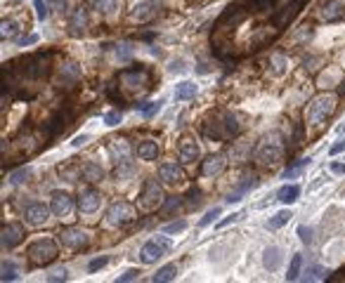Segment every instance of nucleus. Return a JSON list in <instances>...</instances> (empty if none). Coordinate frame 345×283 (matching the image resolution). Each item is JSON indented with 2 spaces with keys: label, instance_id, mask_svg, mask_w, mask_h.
<instances>
[{
  "label": "nucleus",
  "instance_id": "obj_1",
  "mask_svg": "<svg viewBox=\"0 0 345 283\" xmlns=\"http://www.w3.org/2000/svg\"><path fill=\"white\" fill-rule=\"evenodd\" d=\"M336 106H338V97L333 95V92H322V95L312 97L307 109H305L307 128H322L336 113Z\"/></svg>",
  "mask_w": 345,
  "mask_h": 283
},
{
  "label": "nucleus",
  "instance_id": "obj_2",
  "mask_svg": "<svg viewBox=\"0 0 345 283\" xmlns=\"http://www.w3.org/2000/svg\"><path fill=\"white\" fill-rule=\"evenodd\" d=\"M284 151H286V146H284L282 137L277 132H272V135H265L258 142L256 151H253V158H256V163L260 168H272L284 158Z\"/></svg>",
  "mask_w": 345,
  "mask_h": 283
},
{
  "label": "nucleus",
  "instance_id": "obj_3",
  "mask_svg": "<svg viewBox=\"0 0 345 283\" xmlns=\"http://www.w3.org/2000/svg\"><path fill=\"white\" fill-rule=\"evenodd\" d=\"M242 130L239 125V118L232 113V111H218L215 113V123H203V135L211 139H229L236 137Z\"/></svg>",
  "mask_w": 345,
  "mask_h": 283
},
{
  "label": "nucleus",
  "instance_id": "obj_4",
  "mask_svg": "<svg viewBox=\"0 0 345 283\" xmlns=\"http://www.w3.org/2000/svg\"><path fill=\"white\" fill-rule=\"evenodd\" d=\"M26 255L31 267H48V264H52L57 260L59 248H57V243L52 238H38V241H33L28 246Z\"/></svg>",
  "mask_w": 345,
  "mask_h": 283
},
{
  "label": "nucleus",
  "instance_id": "obj_5",
  "mask_svg": "<svg viewBox=\"0 0 345 283\" xmlns=\"http://www.w3.org/2000/svg\"><path fill=\"white\" fill-rule=\"evenodd\" d=\"M135 220H137V210L128 200H116L107 210V224L109 227H128Z\"/></svg>",
  "mask_w": 345,
  "mask_h": 283
},
{
  "label": "nucleus",
  "instance_id": "obj_6",
  "mask_svg": "<svg viewBox=\"0 0 345 283\" xmlns=\"http://www.w3.org/2000/svg\"><path fill=\"white\" fill-rule=\"evenodd\" d=\"M118 80H121L128 90H149V88H152V71L147 69V66L125 69L118 73Z\"/></svg>",
  "mask_w": 345,
  "mask_h": 283
},
{
  "label": "nucleus",
  "instance_id": "obj_7",
  "mask_svg": "<svg viewBox=\"0 0 345 283\" xmlns=\"http://www.w3.org/2000/svg\"><path fill=\"white\" fill-rule=\"evenodd\" d=\"M161 206H163V189L156 180H147L145 187H142V193H140V208L145 213H152Z\"/></svg>",
  "mask_w": 345,
  "mask_h": 283
},
{
  "label": "nucleus",
  "instance_id": "obj_8",
  "mask_svg": "<svg viewBox=\"0 0 345 283\" xmlns=\"http://www.w3.org/2000/svg\"><path fill=\"white\" fill-rule=\"evenodd\" d=\"M170 250V238H166V236H154V238H149V241L142 246V250H140V260L145 264H154L159 257H163Z\"/></svg>",
  "mask_w": 345,
  "mask_h": 283
},
{
  "label": "nucleus",
  "instance_id": "obj_9",
  "mask_svg": "<svg viewBox=\"0 0 345 283\" xmlns=\"http://www.w3.org/2000/svg\"><path fill=\"white\" fill-rule=\"evenodd\" d=\"M59 241H62L64 248L81 250V248H85V246L90 243V234L85 231V229H81V227H66V229H62Z\"/></svg>",
  "mask_w": 345,
  "mask_h": 283
},
{
  "label": "nucleus",
  "instance_id": "obj_10",
  "mask_svg": "<svg viewBox=\"0 0 345 283\" xmlns=\"http://www.w3.org/2000/svg\"><path fill=\"white\" fill-rule=\"evenodd\" d=\"M317 17L326 24H338L345 21V0H326L317 10Z\"/></svg>",
  "mask_w": 345,
  "mask_h": 283
},
{
  "label": "nucleus",
  "instance_id": "obj_11",
  "mask_svg": "<svg viewBox=\"0 0 345 283\" xmlns=\"http://www.w3.org/2000/svg\"><path fill=\"white\" fill-rule=\"evenodd\" d=\"M99 203H102V196H99V191L92 187L83 189L81 191V196H78V210L83 215H92L99 210Z\"/></svg>",
  "mask_w": 345,
  "mask_h": 283
},
{
  "label": "nucleus",
  "instance_id": "obj_12",
  "mask_svg": "<svg viewBox=\"0 0 345 283\" xmlns=\"http://www.w3.org/2000/svg\"><path fill=\"white\" fill-rule=\"evenodd\" d=\"M50 208L57 217H66L74 210V198L66 191H52L50 193Z\"/></svg>",
  "mask_w": 345,
  "mask_h": 283
},
{
  "label": "nucleus",
  "instance_id": "obj_13",
  "mask_svg": "<svg viewBox=\"0 0 345 283\" xmlns=\"http://www.w3.org/2000/svg\"><path fill=\"white\" fill-rule=\"evenodd\" d=\"M50 210H52V208H48L45 203H31V206L24 210V220H26V224H31V227H41V224H45V222L50 220Z\"/></svg>",
  "mask_w": 345,
  "mask_h": 283
},
{
  "label": "nucleus",
  "instance_id": "obj_14",
  "mask_svg": "<svg viewBox=\"0 0 345 283\" xmlns=\"http://www.w3.org/2000/svg\"><path fill=\"white\" fill-rule=\"evenodd\" d=\"M178 156H180V160L182 163H196L199 160V156H201V149H199V144L194 142L192 137H182L180 139V144H178Z\"/></svg>",
  "mask_w": 345,
  "mask_h": 283
},
{
  "label": "nucleus",
  "instance_id": "obj_15",
  "mask_svg": "<svg viewBox=\"0 0 345 283\" xmlns=\"http://www.w3.org/2000/svg\"><path fill=\"white\" fill-rule=\"evenodd\" d=\"M24 236H26V231H24V227L21 224H5L3 227V248L5 250H12L14 246H19L21 241H24Z\"/></svg>",
  "mask_w": 345,
  "mask_h": 283
},
{
  "label": "nucleus",
  "instance_id": "obj_16",
  "mask_svg": "<svg viewBox=\"0 0 345 283\" xmlns=\"http://www.w3.org/2000/svg\"><path fill=\"white\" fill-rule=\"evenodd\" d=\"M159 177L163 184H180V182H185V170L178 166V163H163L159 168Z\"/></svg>",
  "mask_w": 345,
  "mask_h": 283
},
{
  "label": "nucleus",
  "instance_id": "obj_17",
  "mask_svg": "<svg viewBox=\"0 0 345 283\" xmlns=\"http://www.w3.org/2000/svg\"><path fill=\"white\" fill-rule=\"evenodd\" d=\"M227 166V160H225V153H213V156H208L203 163H201V175L203 177H215V175H220Z\"/></svg>",
  "mask_w": 345,
  "mask_h": 283
},
{
  "label": "nucleus",
  "instance_id": "obj_18",
  "mask_svg": "<svg viewBox=\"0 0 345 283\" xmlns=\"http://www.w3.org/2000/svg\"><path fill=\"white\" fill-rule=\"evenodd\" d=\"M246 10L244 7H239V5H232V7H227L225 10V14L220 17V28L225 31V28H232V26H239L244 19H246Z\"/></svg>",
  "mask_w": 345,
  "mask_h": 283
},
{
  "label": "nucleus",
  "instance_id": "obj_19",
  "mask_svg": "<svg viewBox=\"0 0 345 283\" xmlns=\"http://www.w3.org/2000/svg\"><path fill=\"white\" fill-rule=\"evenodd\" d=\"M303 3H305V0H293V3H289V5L284 7L282 12H277V14H274V24H277V26L282 28V26H286L289 21L296 19V14L300 12Z\"/></svg>",
  "mask_w": 345,
  "mask_h": 283
},
{
  "label": "nucleus",
  "instance_id": "obj_20",
  "mask_svg": "<svg viewBox=\"0 0 345 283\" xmlns=\"http://www.w3.org/2000/svg\"><path fill=\"white\" fill-rule=\"evenodd\" d=\"M85 26H88V12L85 7H76L71 12V19H69V28H71V35H83L85 33Z\"/></svg>",
  "mask_w": 345,
  "mask_h": 283
},
{
  "label": "nucleus",
  "instance_id": "obj_21",
  "mask_svg": "<svg viewBox=\"0 0 345 283\" xmlns=\"http://www.w3.org/2000/svg\"><path fill=\"white\" fill-rule=\"evenodd\" d=\"M107 149H109L111 158L116 160V163H121V160H128V156H130V144H128V139H123V137L111 139Z\"/></svg>",
  "mask_w": 345,
  "mask_h": 283
},
{
  "label": "nucleus",
  "instance_id": "obj_22",
  "mask_svg": "<svg viewBox=\"0 0 345 283\" xmlns=\"http://www.w3.org/2000/svg\"><path fill=\"white\" fill-rule=\"evenodd\" d=\"M262 267L267 271L279 269V267H282V248H277V246L265 248V253H262Z\"/></svg>",
  "mask_w": 345,
  "mask_h": 283
},
{
  "label": "nucleus",
  "instance_id": "obj_23",
  "mask_svg": "<svg viewBox=\"0 0 345 283\" xmlns=\"http://www.w3.org/2000/svg\"><path fill=\"white\" fill-rule=\"evenodd\" d=\"M81 168H83V180H88L90 184H99L104 180L102 166L95 163V160H85V163H81Z\"/></svg>",
  "mask_w": 345,
  "mask_h": 283
},
{
  "label": "nucleus",
  "instance_id": "obj_24",
  "mask_svg": "<svg viewBox=\"0 0 345 283\" xmlns=\"http://www.w3.org/2000/svg\"><path fill=\"white\" fill-rule=\"evenodd\" d=\"M156 3H140V5H135V10H132V19L135 21H152L154 17H156Z\"/></svg>",
  "mask_w": 345,
  "mask_h": 283
},
{
  "label": "nucleus",
  "instance_id": "obj_25",
  "mask_svg": "<svg viewBox=\"0 0 345 283\" xmlns=\"http://www.w3.org/2000/svg\"><path fill=\"white\" fill-rule=\"evenodd\" d=\"M140 160H156L159 158V144L152 142V139H145V142H140L137 149H135Z\"/></svg>",
  "mask_w": 345,
  "mask_h": 283
},
{
  "label": "nucleus",
  "instance_id": "obj_26",
  "mask_svg": "<svg viewBox=\"0 0 345 283\" xmlns=\"http://www.w3.org/2000/svg\"><path fill=\"white\" fill-rule=\"evenodd\" d=\"M81 78V69L76 62H64L59 66V83H74Z\"/></svg>",
  "mask_w": 345,
  "mask_h": 283
},
{
  "label": "nucleus",
  "instance_id": "obj_27",
  "mask_svg": "<svg viewBox=\"0 0 345 283\" xmlns=\"http://www.w3.org/2000/svg\"><path fill=\"white\" fill-rule=\"evenodd\" d=\"M196 92H199V85L192 83V80H182V83L175 88V99H178V102H187V99L196 97Z\"/></svg>",
  "mask_w": 345,
  "mask_h": 283
},
{
  "label": "nucleus",
  "instance_id": "obj_28",
  "mask_svg": "<svg viewBox=\"0 0 345 283\" xmlns=\"http://www.w3.org/2000/svg\"><path fill=\"white\" fill-rule=\"evenodd\" d=\"M298 196H300V187H298V184H286V187H282L279 193H277V198L282 200V203H286V206L296 203Z\"/></svg>",
  "mask_w": 345,
  "mask_h": 283
},
{
  "label": "nucleus",
  "instance_id": "obj_29",
  "mask_svg": "<svg viewBox=\"0 0 345 283\" xmlns=\"http://www.w3.org/2000/svg\"><path fill=\"white\" fill-rule=\"evenodd\" d=\"M59 175H62V177H66L69 182H76L78 177H83V168H81V163L69 160V163L59 166Z\"/></svg>",
  "mask_w": 345,
  "mask_h": 283
},
{
  "label": "nucleus",
  "instance_id": "obj_30",
  "mask_svg": "<svg viewBox=\"0 0 345 283\" xmlns=\"http://www.w3.org/2000/svg\"><path fill=\"white\" fill-rule=\"evenodd\" d=\"M172 278H178V264H166V267H161L156 274L152 276L154 283H168Z\"/></svg>",
  "mask_w": 345,
  "mask_h": 283
},
{
  "label": "nucleus",
  "instance_id": "obj_31",
  "mask_svg": "<svg viewBox=\"0 0 345 283\" xmlns=\"http://www.w3.org/2000/svg\"><path fill=\"white\" fill-rule=\"evenodd\" d=\"M132 175H135V166H132L130 160H121L116 166V170H114V180L125 182V180H130Z\"/></svg>",
  "mask_w": 345,
  "mask_h": 283
},
{
  "label": "nucleus",
  "instance_id": "obj_32",
  "mask_svg": "<svg viewBox=\"0 0 345 283\" xmlns=\"http://www.w3.org/2000/svg\"><path fill=\"white\" fill-rule=\"evenodd\" d=\"M90 7L99 14H114L116 12V0H90Z\"/></svg>",
  "mask_w": 345,
  "mask_h": 283
},
{
  "label": "nucleus",
  "instance_id": "obj_33",
  "mask_svg": "<svg viewBox=\"0 0 345 283\" xmlns=\"http://www.w3.org/2000/svg\"><path fill=\"white\" fill-rule=\"evenodd\" d=\"M300 267H303V255L296 253L291 257V267H289V274H286V281H298L300 278Z\"/></svg>",
  "mask_w": 345,
  "mask_h": 283
},
{
  "label": "nucleus",
  "instance_id": "obj_34",
  "mask_svg": "<svg viewBox=\"0 0 345 283\" xmlns=\"http://www.w3.org/2000/svg\"><path fill=\"white\" fill-rule=\"evenodd\" d=\"M291 217H293V215H291V210H279V213H277L274 217L267 222V229H282L284 224L291 220Z\"/></svg>",
  "mask_w": 345,
  "mask_h": 283
},
{
  "label": "nucleus",
  "instance_id": "obj_35",
  "mask_svg": "<svg viewBox=\"0 0 345 283\" xmlns=\"http://www.w3.org/2000/svg\"><path fill=\"white\" fill-rule=\"evenodd\" d=\"M274 5V0H251V12L262 14V12H269Z\"/></svg>",
  "mask_w": 345,
  "mask_h": 283
},
{
  "label": "nucleus",
  "instance_id": "obj_36",
  "mask_svg": "<svg viewBox=\"0 0 345 283\" xmlns=\"http://www.w3.org/2000/svg\"><path fill=\"white\" fill-rule=\"evenodd\" d=\"M161 104H163V102H147V104H140V111H142V116H145V118H152L154 113H159Z\"/></svg>",
  "mask_w": 345,
  "mask_h": 283
},
{
  "label": "nucleus",
  "instance_id": "obj_37",
  "mask_svg": "<svg viewBox=\"0 0 345 283\" xmlns=\"http://www.w3.org/2000/svg\"><path fill=\"white\" fill-rule=\"evenodd\" d=\"M31 175H33V170H31V168H21V170L12 173L10 182H12V184H21V182H28V177H31Z\"/></svg>",
  "mask_w": 345,
  "mask_h": 283
},
{
  "label": "nucleus",
  "instance_id": "obj_38",
  "mask_svg": "<svg viewBox=\"0 0 345 283\" xmlns=\"http://www.w3.org/2000/svg\"><path fill=\"white\" fill-rule=\"evenodd\" d=\"M220 208H211V210H208L206 215H203V217H201V222H199V227L203 229V227H208V224H213L215 222V217H220Z\"/></svg>",
  "mask_w": 345,
  "mask_h": 283
},
{
  "label": "nucleus",
  "instance_id": "obj_39",
  "mask_svg": "<svg viewBox=\"0 0 345 283\" xmlns=\"http://www.w3.org/2000/svg\"><path fill=\"white\" fill-rule=\"evenodd\" d=\"M0 28H3V31H0V35H3V41H7V38H14V33H17V24H14V21H3V24H0Z\"/></svg>",
  "mask_w": 345,
  "mask_h": 283
},
{
  "label": "nucleus",
  "instance_id": "obj_40",
  "mask_svg": "<svg viewBox=\"0 0 345 283\" xmlns=\"http://www.w3.org/2000/svg\"><path fill=\"white\" fill-rule=\"evenodd\" d=\"M185 229H187V220H175V222H170L163 231H166V234H180V231H185Z\"/></svg>",
  "mask_w": 345,
  "mask_h": 283
},
{
  "label": "nucleus",
  "instance_id": "obj_41",
  "mask_svg": "<svg viewBox=\"0 0 345 283\" xmlns=\"http://www.w3.org/2000/svg\"><path fill=\"white\" fill-rule=\"evenodd\" d=\"M3 281H14L17 278V269H14L12 262H3Z\"/></svg>",
  "mask_w": 345,
  "mask_h": 283
},
{
  "label": "nucleus",
  "instance_id": "obj_42",
  "mask_svg": "<svg viewBox=\"0 0 345 283\" xmlns=\"http://www.w3.org/2000/svg\"><path fill=\"white\" fill-rule=\"evenodd\" d=\"M269 64L274 66V73H277V76H282V73H284V66H286V57H284V55H274Z\"/></svg>",
  "mask_w": 345,
  "mask_h": 283
},
{
  "label": "nucleus",
  "instance_id": "obj_43",
  "mask_svg": "<svg viewBox=\"0 0 345 283\" xmlns=\"http://www.w3.org/2000/svg\"><path fill=\"white\" fill-rule=\"evenodd\" d=\"M307 160H310V158H303V160H300V163H296V166H293V168H289V170L284 173V180H289V177H291V180H293V177H298V175H300V170H303V166H305V163H307Z\"/></svg>",
  "mask_w": 345,
  "mask_h": 283
},
{
  "label": "nucleus",
  "instance_id": "obj_44",
  "mask_svg": "<svg viewBox=\"0 0 345 283\" xmlns=\"http://www.w3.org/2000/svg\"><path fill=\"white\" fill-rule=\"evenodd\" d=\"M123 120V116H121V111H109L107 116H104V123L109 125V128H114V125H118Z\"/></svg>",
  "mask_w": 345,
  "mask_h": 283
},
{
  "label": "nucleus",
  "instance_id": "obj_45",
  "mask_svg": "<svg viewBox=\"0 0 345 283\" xmlns=\"http://www.w3.org/2000/svg\"><path fill=\"white\" fill-rule=\"evenodd\" d=\"M33 5H36V14H38V19H41V21H45V19H48V14H50L48 5H45L43 0H36Z\"/></svg>",
  "mask_w": 345,
  "mask_h": 283
},
{
  "label": "nucleus",
  "instance_id": "obj_46",
  "mask_svg": "<svg viewBox=\"0 0 345 283\" xmlns=\"http://www.w3.org/2000/svg\"><path fill=\"white\" fill-rule=\"evenodd\" d=\"M180 206H182V198H170V200L166 203V206H161V215L172 213V210H178Z\"/></svg>",
  "mask_w": 345,
  "mask_h": 283
},
{
  "label": "nucleus",
  "instance_id": "obj_47",
  "mask_svg": "<svg viewBox=\"0 0 345 283\" xmlns=\"http://www.w3.org/2000/svg\"><path fill=\"white\" fill-rule=\"evenodd\" d=\"M140 274H142V271H140V269H128V271H125V274H121V276H118L116 281H118V283H125V281H137V278H140Z\"/></svg>",
  "mask_w": 345,
  "mask_h": 283
},
{
  "label": "nucleus",
  "instance_id": "obj_48",
  "mask_svg": "<svg viewBox=\"0 0 345 283\" xmlns=\"http://www.w3.org/2000/svg\"><path fill=\"white\" fill-rule=\"evenodd\" d=\"M187 198H189L187 200V208H196L201 203V191L199 189H192V191L187 193Z\"/></svg>",
  "mask_w": 345,
  "mask_h": 283
},
{
  "label": "nucleus",
  "instance_id": "obj_49",
  "mask_svg": "<svg viewBox=\"0 0 345 283\" xmlns=\"http://www.w3.org/2000/svg\"><path fill=\"white\" fill-rule=\"evenodd\" d=\"M107 262H109V257H97V260H92V262L88 264V271H90V274H95L97 269L107 267Z\"/></svg>",
  "mask_w": 345,
  "mask_h": 283
},
{
  "label": "nucleus",
  "instance_id": "obj_50",
  "mask_svg": "<svg viewBox=\"0 0 345 283\" xmlns=\"http://www.w3.org/2000/svg\"><path fill=\"white\" fill-rule=\"evenodd\" d=\"M298 236H300V241H303L305 246H310L312 243V229L310 227H305V224L303 227H298Z\"/></svg>",
  "mask_w": 345,
  "mask_h": 283
},
{
  "label": "nucleus",
  "instance_id": "obj_51",
  "mask_svg": "<svg viewBox=\"0 0 345 283\" xmlns=\"http://www.w3.org/2000/svg\"><path fill=\"white\" fill-rule=\"evenodd\" d=\"M66 278H69V271H66V269H57L55 274H50V276H48V281H66Z\"/></svg>",
  "mask_w": 345,
  "mask_h": 283
},
{
  "label": "nucleus",
  "instance_id": "obj_52",
  "mask_svg": "<svg viewBox=\"0 0 345 283\" xmlns=\"http://www.w3.org/2000/svg\"><path fill=\"white\" fill-rule=\"evenodd\" d=\"M307 274H310V276H307V278H310V281H315V278H326V276H324L326 271L322 269V267H312V269L307 271Z\"/></svg>",
  "mask_w": 345,
  "mask_h": 283
},
{
  "label": "nucleus",
  "instance_id": "obj_53",
  "mask_svg": "<svg viewBox=\"0 0 345 283\" xmlns=\"http://www.w3.org/2000/svg\"><path fill=\"white\" fill-rule=\"evenodd\" d=\"M329 170L336 175H345V163H338V160H333L331 166H329Z\"/></svg>",
  "mask_w": 345,
  "mask_h": 283
},
{
  "label": "nucleus",
  "instance_id": "obj_54",
  "mask_svg": "<svg viewBox=\"0 0 345 283\" xmlns=\"http://www.w3.org/2000/svg\"><path fill=\"white\" fill-rule=\"evenodd\" d=\"M340 151H345V137L338 139V142L331 146V156H336V153H340Z\"/></svg>",
  "mask_w": 345,
  "mask_h": 283
},
{
  "label": "nucleus",
  "instance_id": "obj_55",
  "mask_svg": "<svg viewBox=\"0 0 345 283\" xmlns=\"http://www.w3.org/2000/svg\"><path fill=\"white\" fill-rule=\"evenodd\" d=\"M88 135H78V137L76 139H74V142H71V146H83L85 144V142H88Z\"/></svg>",
  "mask_w": 345,
  "mask_h": 283
},
{
  "label": "nucleus",
  "instance_id": "obj_56",
  "mask_svg": "<svg viewBox=\"0 0 345 283\" xmlns=\"http://www.w3.org/2000/svg\"><path fill=\"white\" fill-rule=\"evenodd\" d=\"M36 41H38V35H28V38H21L19 45H21V48H24V45H33Z\"/></svg>",
  "mask_w": 345,
  "mask_h": 283
},
{
  "label": "nucleus",
  "instance_id": "obj_57",
  "mask_svg": "<svg viewBox=\"0 0 345 283\" xmlns=\"http://www.w3.org/2000/svg\"><path fill=\"white\" fill-rule=\"evenodd\" d=\"M236 217H239V215H229V217H225V220H222V222H218V229H222V227H227L229 222H234V220H236Z\"/></svg>",
  "mask_w": 345,
  "mask_h": 283
},
{
  "label": "nucleus",
  "instance_id": "obj_58",
  "mask_svg": "<svg viewBox=\"0 0 345 283\" xmlns=\"http://www.w3.org/2000/svg\"><path fill=\"white\" fill-rule=\"evenodd\" d=\"M170 71H185V62H182V59L172 62V64H170Z\"/></svg>",
  "mask_w": 345,
  "mask_h": 283
},
{
  "label": "nucleus",
  "instance_id": "obj_59",
  "mask_svg": "<svg viewBox=\"0 0 345 283\" xmlns=\"http://www.w3.org/2000/svg\"><path fill=\"white\" fill-rule=\"evenodd\" d=\"M324 78H326V76H324ZM338 78H340V73H336V76H329V80H338ZM319 88H326L324 80H319Z\"/></svg>",
  "mask_w": 345,
  "mask_h": 283
},
{
  "label": "nucleus",
  "instance_id": "obj_60",
  "mask_svg": "<svg viewBox=\"0 0 345 283\" xmlns=\"http://www.w3.org/2000/svg\"><path fill=\"white\" fill-rule=\"evenodd\" d=\"M340 95H345V80L340 83Z\"/></svg>",
  "mask_w": 345,
  "mask_h": 283
}]
</instances>
